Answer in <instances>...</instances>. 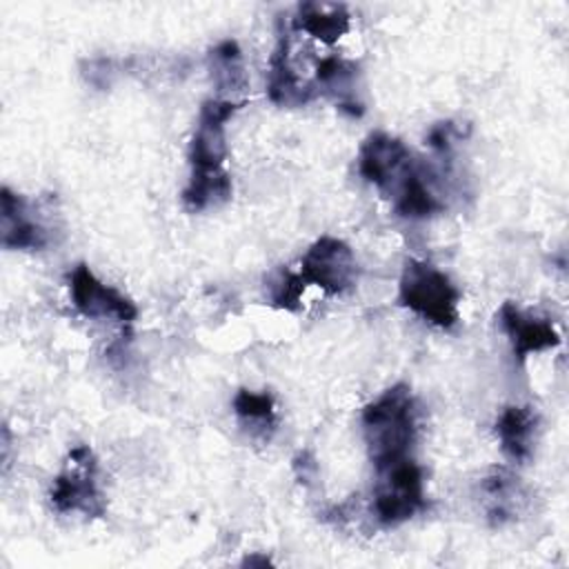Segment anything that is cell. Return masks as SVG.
Here are the masks:
<instances>
[{
  "instance_id": "6da1fadb",
  "label": "cell",
  "mask_w": 569,
  "mask_h": 569,
  "mask_svg": "<svg viewBox=\"0 0 569 569\" xmlns=\"http://www.w3.org/2000/svg\"><path fill=\"white\" fill-rule=\"evenodd\" d=\"M242 107L229 98H207L200 104L196 129L189 142V180L182 189V202L189 211H202L231 198L233 184L224 169L227 122Z\"/></svg>"
},
{
  "instance_id": "7a4b0ae2",
  "label": "cell",
  "mask_w": 569,
  "mask_h": 569,
  "mask_svg": "<svg viewBox=\"0 0 569 569\" xmlns=\"http://www.w3.org/2000/svg\"><path fill=\"white\" fill-rule=\"evenodd\" d=\"M418 431V409L409 385L398 382L362 409V433L376 467L407 458Z\"/></svg>"
},
{
  "instance_id": "3957f363",
  "label": "cell",
  "mask_w": 569,
  "mask_h": 569,
  "mask_svg": "<svg viewBox=\"0 0 569 569\" xmlns=\"http://www.w3.org/2000/svg\"><path fill=\"white\" fill-rule=\"evenodd\" d=\"M398 302L425 322L440 329H451L460 318V289L445 271L427 260H405L398 280Z\"/></svg>"
},
{
  "instance_id": "277c9868",
  "label": "cell",
  "mask_w": 569,
  "mask_h": 569,
  "mask_svg": "<svg viewBox=\"0 0 569 569\" xmlns=\"http://www.w3.org/2000/svg\"><path fill=\"white\" fill-rule=\"evenodd\" d=\"M425 507V471L411 456L376 467L371 509L382 527H398Z\"/></svg>"
},
{
  "instance_id": "5b68a950",
  "label": "cell",
  "mask_w": 569,
  "mask_h": 569,
  "mask_svg": "<svg viewBox=\"0 0 569 569\" xmlns=\"http://www.w3.org/2000/svg\"><path fill=\"white\" fill-rule=\"evenodd\" d=\"M49 500L58 513H82L102 518L107 500L98 482V458L87 445H76L53 478Z\"/></svg>"
},
{
  "instance_id": "8992f818",
  "label": "cell",
  "mask_w": 569,
  "mask_h": 569,
  "mask_svg": "<svg viewBox=\"0 0 569 569\" xmlns=\"http://www.w3.org/2000/svg\"><path fill=\"white\" fill-rule=\"evenodd\" d=\"M298 276L305 287L316 284L329 296H340L356 284L358 260L345 240L322 236L305 251Z\"/></svg>"
},
{
  "instance_id": "52a82bcc",
  "label": "cell",
  "mask_w": 569,
  "mask_h": 569,
  "mask_svg": "<svg viewBox=\"0 0 569 569\" xmlns=\"http://www.w3.org/2000/svg\"><path fill=\"white\" fill-rule=\"evenodd\" d=\"M67 284L71 305L84 318L113 320L120 325H131L138 318L136 302L116 287L104 284L84 262L69 271Z\"/></svg>"
},
{
  "instance_id": "ba28073f",
  "label": "cell",
  "mask_w": 569,
  "mask_h": 569,
  "mask_svg": "<svg viewBox=\"0 0 569 569\" xmlns=\"http://www.w3.org/2000/svg\"><path fill=\"white\" fill-rule=\"evenodd\" d=\"M413 156L409 147L385 131H373L367 136L358 151V173L382 193H389L398 187L405 173L411 169Z\"/></svg>"
},
{
  "instance_id": "9c48e42d",
  "label": "cell",
  "mask_w": 569,
  "mask_h": 569,
  "mask_svg": "<svg viewBox=\"0 0 569 569\" xmlns=\"http://www.w3.org/2000/svg\"><path fill=\"white\" fill-rule=\"evenodd\" d=\"M0 242L4 249L20 251H40L51 242V233L33 204L9 187L0 191Z\"/></svg>"
},
{
  "instance_id": "30bf717a",
  "label": "cell",
  "mask_w": 569,
  "mask_h": 569,
  "mask_svg": "<svg viewBox=\"0 0 569 569\" xmlns=\"http://www.w3.org/2000/svg\"><path fill=\"white\" fill-rule=\"evenodd\" d=\"M498 322H500V329L505 331V336L509 338L513 358L518 362H525L531 353L553 349L562 342V338L551 320L533 316V313L520 309L511 300L502 302V307L498 311Z\"/></svg>"
},
{
  "instance_id": "8fae6325",
  "label": "cell",
  "mask_w": 569,
  "mask_h": 569,
  "mask_svg": "<svg viewBox=\"0 0 569 569\" xmlns=\"http://www.w3.org/2000/svg\"><path fill=\"white\" fill-rule=\"evenodd\" d=\"M267 98L278 107H302L316 96V84L300 80L291 64V40L289 31L278 20V38L269 58L267 71Z\"/></svg>"
},
{
  "instance_id": "7c38bea8",
  "label": "cell",
  "mask_w": 569,
  "mask_h": 569,
  "mask_svg": "<svg viewBox=\"0 0 569 569\" xmlns=\"http://www.w3.org/2000/svg\"><path fill=\"white\" fill-rule=\"evenodd\" d=\"M360 71L358 64L338 56H327L316 67V84L333 104L351 118L365 113V102L360 98Z\"/></svg>"
},
{
  "instance_id": "4fadbf2b",
  "label": "cell",
  "mask_w": 569,
  "mask_h": 569,
  "mask_svg": "<svg viewBox=\"0 0 569 569\" xmlns=\"http://www.w3.org/2000/svg\"><path fill=\"white\" fill-rule=\"evenodd\" d=\"M391 198L396 213L409 220L431 218L445 209V202L433 191L429 171L416 160L411 169L405 173V178L398 182V187L391 191Z\"/></svg>"
},
{
  "instance_id": "5bb4252c",
  "label": "cell",
  "mask_w": 569,
  "mask_h": 569,
  "mask_svg": "<svg viewBox=\"0 0 569 569\" xmlns=\"http://www.w3.org/2000/svg\"><path fill=\"white\" fill-rule=\"evenodd\" d=\"M482 507L493 527H502L520 513L525 493L520 480L505 467H493L480 485Z\"/></svg>"
},
{
  "instance_id": "9a60e30c",
  "label": "cell",
  "mask_w": 569,
  "mask_h": 569,
  "mask_svg": "<svg viewBox=\"0 0 569 569\" xmlns=\"http://www.w3.org/2000/svg\"><path fill=\"white\" fill-rule=\"evenodd\" d=\"M538 416L527 405H509L496 420V436L502 453L513 462H525L533 453Z\"/></svg>"
},
{
  "instance_id": "2e32d148",
  "label": "cell",
  "mask_w": 569,
  "mask_h": 569,
  "mask_svg": "<svg viewBox=\"0 0 569 569\" xmlns=\"http://www.w3.org/2000/svg\"><path fill=\"white\" fill-rule=\"evenodd\" d=\"M293 29L305 31L325 44H333L351 29V13L340 2H300Z\"/></svg>"
},
{
  "instance_id": "e0dca14e",
  "label": "cell",
  "mask_w": 569,
  "mask_h": 569,
  "mask_svg": "<svg viewBox=\"0 0 569 569\" xmlns=\"http://www.w3.org/2000/svg\"><path fill=\"white\" fill-rule=\"evenodd\" d=\"M231 405H233L236 418L251 436L264 438V440L271 438L278 425V416H276V400L269 391L238 389Z\"/></svg>"
},
{
  "instance_id": "ac0fdd59",
  "label": "cell",
  "mask_w": 569,
  "mask_h": 569,
  "mask_svg": "<svg viewBox=\"0 0 569 569\" xmlns=\"http://www.w3.org/2000/svg\"><path fill=\"white\" fill-rule=\"evenodd\" d=\"M211 80L220 93H238L247 87L242 51L236 40L218 42L207 58Z\"/></svg>"
},
{
  "instance_id": "d6986e66",
  "label": "cell",
  "mask_w": 569,
  "mask_h": 569,
  "mask_svg": "<svg viewBox=\"0 0 569 569\" xmlns=\"http://www.w3.org/2000/svg\"><path fill=\"white\" fill-rule=\"evenodd\" d=\"M302 291H305V282L300 280V276L284 267L278 269L276 276L269 280V300L276 309L296 311Z\"/></svg>"
},
{
  "instance_id": "ffe728a7",
  "label": "cell",
  "mask_w": 569,
  "mask_h": 569,
  "mask_svg": "<svg viewBox=\"0 0 569 569\" xmlns=\"http://www.w3.org/2000/svg\"><path fill=\"white\" fill-rule=\"evenodd\" d=\"M456 136H458L456 124H453L451 120H447V122H438V124H433V127L429 129L427 142H429V147H431L436 153L445 156V153L451 151V144H453V138H456Z\"/></svg>"
},
{
  "instance_id": "44dd1931",
  "label": "cell",
  "mask_w": 569,
  "mask_h": 569,
  "mask_svg": "<svg viewBox=\"0 0 569 569\" xmlns=\"http://www.w3.org/2000/svg\"><path fill=\"white\" fill-rule=\"evenodd\" d=\"M242 565L244 567H267V565H271V560L267 556H262V553H253V556L244 558Z\"/></svg>"
}]
</instances>
